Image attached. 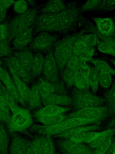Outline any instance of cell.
<instances>
[{"mask_svg": "<svg viewBox=\"0 0 115 154\" xmlns=\"http://www.w3.org/2000/svg\"><path fill=\"white\" fill-rule=\"evenodd\" d=\"M7 9L3 0H0V23H1L3 22L6 18Z\"/></svg>", "mask_w": 115, "mask_h": 154, "instance_id": "obj_50", "label": "cell"}, {"mask_svg": "<svg viewBox=\"0 0 115 154\" xmlns=\"http://www.w3.org/2000/svg\"><path fill=\"white\" fill-rule=\"evenodd\" d=\"M42 154H55L54 145L51 136H42Z\"/></svg>", "mask_w": 115, "mask_h": 154, "instance_id": "obj_30", "label": "cell"}, {"mask_svg": "<svg viewBox=\"0 0 115 154\" xmlns=\"http://www.w3.org/2000/svg\"><path fill=\"white\" fill-rule=\"evenodd\" d=\"M10 43L7 41L0 42V57H7L12 53Z\"/></svg>", "mask_w": 115, "mask_h": 154, "instance_id": "obj_44", "label": "cell"}, {"mask_svg": "<svg viewBox=\"0 0 115 154\" xmlns=\"http://www.w3.org/2000/svg\"><path fill=\"white\" fill-rule=\"evenodd\" d=\"M56 37L49 32L42 31L32 41L30 48L34 50L48 52L55 43Z\"/></svg>", "mask_w": 115, "mask_h": 154, "instance_id": "obj_9", "label": "cell"}, {"mask_svg": "<svg viewBox=\"0 0 115 154\" xmlns=\"http://www.w3.org/2000/svg\"><path fill=\"white\" fill-rule=\"evenodd\" d=\"M42 138L37 137L31 141L26 154H42Z\"/></svg>", "mask_w": 115, "mask_h": 154, "instance_id": "obj_31", "label": "cell"}, {"mask_svg": "<svg viewBox=\"0 0 115 154\" xmlns=\"http://www.w3.org/2000/svg\"><path fill=\"white\" fill-rule=\"evenodd\" d=\"M42 101L37 84L30 89L27 103L29 109L33 110L40 107Z\"/></svg>", "mask_w": 115, "mask_h": 154, "instance_id": "obj_22", "label": "cell"}, {"mask_svg": "<svg viewBox=\"0 0 115 154\" xmlns=\"http://www.w3.org/2000/svg\"><path fill=\"white\" fill-rule=\"evenodd\" d=\"M78 13L77 8L73 7L59 13V32L67 31L71 28L77 21Z\"/></svg>", "mask_w": 115, "mask_h": 154, "instance_id": "obj_10", "label": "cell"}, {"mask_svg": "<svg viewBox=\"0 0 115 154\" xmlns=\"http://www.w3.org/2000/svg\"><path fill=\"white\" fill-rule=\"evenodd\" d=\"M90 70V67L85 62L80 66L78 71L88 80V77Z\"/></svg>", "mask_w": 115, "mask_h": 154, "instance_id": "obj_51", "label": "cell"}, {"mask_svg": "<svg viewBox=\"0 0 115 154\" xmlns=\"http://www.w3.org/2000/svg\"><path fill=\"white\" fill-rule=\"evenodd\" d=\"M12 113L7 124L8 131L10 134L24 132L32 125L33 119L28 109L18 106Z\"/></svg>", "mask_w": 115, "mask_h": 154, "instance_id": "obj_4", "label": "cell"}, {"mask_svg": "<svg viewBox=\"0 0 115 154\" xmlns=\"http://www.w3.org/2000/svg\"><path fill=\"white\" fill-rule=\"evenodd\" d=\"M33 29L34 26H32L15 36L12 42L14 49L19 51L25 49L32 41Z\"/></svg>", "mask_w": 115, "mask_h": 154, "instance_id": "obj_15", "label": "cell"}, {"mask_svg": "<svg viewBox=\"0 0 115 154\" xmlns=\"http://www.w3.org/2000/svg\"><path fill=\"white\" fill-rule=\"evenodd\" d=\"M113 142V135L109 137L105 140L95 148L93 154H105L110 148Z\"/></svg>", "mask_w": 115, "mask_h": 154, "instance_id": "obj_35", "label": "cell"}, {"mask_svg": "<svg viewBox=\"0 0 115 154\" xmlns=\"http://www.w3.org/2000/svg\"><path fill=\"white\" fill-rule=\"evenodd\" d=\"M13 54L14 56L19 60L25 70L31 77V68L33 57L32 53L28 49H24L15 52Z\"/></svg>", "mask_w": 115, "mask_h": 154, "instance_id": "obj_18", "label": "cell"}, {"mask_svg": "<svg viewBox=\"0 0 115 154\" xmlns=\"http://www.w3.org/2000/svg\"><path fill=\"white\" fill-rule=\"evenodd\" d=\"M59 70L53 52L50 50L44 57L42 72L45 80L53 84L59 83Z\"/></svg>", "mask_w": 115, "mask_h": 154, "instance_id": "obj_7", "label": "cell"}, {"mask_svg": "<svg viewBox=\"0 0 115 154\" xmlns=\"http://www.w3.org/2000/svg\"><path fill=\"white\" fill-rule=\"evenodd\" d=\"M59 83L55 84L41 78L38 79L37 84L41 98L53 93L63 94L65 90L63 85Z\"/></svg>", "mask_w": 115, "mask_h": 154, "instance_id": "obj_13", "label": "cell"}, {"mask_svg": "<svg viewBox=\"0 0 115 154\" xmlns=\"http://www.w3.org/2000/svg\"><path fill=\"white\" fill-rule=\"evenodd\" d=\"M99 81L103 87L109 88L111 83V74L106 72H99Z\"/></svg>", "mask_w": 115, "mask_h": 154, "instance_id": "obj_42", "label": "cell"}, {"mask_svg": "<svg viewBox=\"0 0 115 154\" xmlns=\"http://www.w3.org/2000/svg\"><path fill=\"white\" fill-rule=\"evenodd\" d=\"M95 49L93 47L87 46L84 51L78 57L82 61L86 62L90 60L93 56Z\"/></svg>", "mask_w": 115, "mask_h": 154, "instance_id": "obj_43", "label": "cell"}, {"mask_svg": "<svg viewBox=\"0 0 115 154\" xmlns=\"http://www.w3.org/2000/svg\"><path fill=\"white\" fill-rule=\"evenodd\" d=\"M0 107L7 113L10 114L9 106L5 98L0 95Z\"/></svg>", "mask_w": 115, "mask_h": 154, "instance_id": "obj_53", "label": "cell"}, {"mask_svg": "<svg viewBox=\"0 0 115 154\" xmlns=\"http://www.w3.org/2000/svg\"><path fill=\"white\" fill-rule=\"evenodd\" d=\"M1 95L6 100L8 104L11 111L13 112L18 106L15 99L2 84L0 82Z\"/></svg>", "mask_w": 115, "mask_h": 154, "instance_id": "obj_33", "label": "cell"}, {"mask_svg": "<svg viewBox=\"0 0 115 154\" xmlns=\"http://www.w3.org/2000/svg\"><path fill=\"white\" fill-rule=\"evenodd\" d=\"M44 105H53L66 106L72 104V97L65 94L56 93L51 94L42 99Z\"/></svg>", "mask_w": 115, "mask_h": 154, "instance_id": "obj_17", "label": "cell"}, {"mask_svg": "<svg viewBox=\"0 0 115 154\" xmlns=\"http://www.w3.org/2000/svg\"><path fill=\"white\" fill-rule=\"evenodd\" d=\"M11 116V114L7 113L0 107V122L7 124L9 121Z\"/></svg>", "mask_w": 115, "mask_h": 154, "instance_id": "obj_52", "label": "cell"}, {"mask_svg": "<svg viewBox=\"0 0 115 154\" xmlns=\"http://www.w3.org/2000/svg\"><path fill=\"white\" fill-rule=\"evenodd\" d=\"M58 145L69 154H93V151L87 145L70 139L59 142Z\"/></svg>", "mask_w": 115, "mask_h": 154, "instance_id": "obj_11", "label": "cell"}, {"mask_svg": "<svg viewBox=\"0 0 115 154\" xmlns=\"http://www.w3.org/2000/svg\"><path fill=\"white\" fill-rule=\"evenodd\" d=\"M114 132V129H109L100 132L99 135L88 143L89 145L91 147L95 148L109 137L113 135Z\"/></svg>", "mask_w": 115, "mask_h": 154, "instance_id": "obj_28", "label": "cell"}, {"mask_svg": "<svg viewBox=\"0 0 115 154\" xmlns=\"http://www.w3.org/2000/svg\"><path fill=\"white\" fill-rule=\"evenodd\" d=\"M102 0H89L86 2L82 6V11H86L95 9L99 7Z\"/></svg>", "mask_w": 115, "mask_h": 154, "instance_id": "obj_45", "label": "cell"}, {"mask_svg": "<svg viewBox=\"0 0 115 154\" xmlns=\"http://www.w3.org/2000/svg\"><path fill=\"white\" fill-rule=\"evenodd\" d=\"M59 13H43L37 16L34 26L35 34L42 31L59 32Z\"/></svg>", "mask_w": 115, "mask_h": 154, "instance_id": "obj_5", "label": "cell"}, {"mask_svg": "<svg viewBox=\"0 0 115 154\" xmlns=\"http://www.w3.org/2000/svg\"><path fill=\"white\" fill-rule=\"evenodd\" d=\"M4 5L8 8L14 2V0H3Z\"/></svg>", "mask_w": 115, "mask_h": 154, "instance_id": "obj_55", "label": "cell"}, {"mask_svg": "<svg viewBox=\"0 0 115 154\" xmlns=\"http://www.w3.org/2000/svg\"><path fill=\"white\" fill-rule=\"evenodd\" d=\"M87 46L93 47L99 42V38L95 34H90L82 35L79 38Z\"/></svg>", "mask_w": 115, "mask_h": 154, "instance_id": "obj_37", "label": "cell"}, {"mask_svg": "<svg viewBox=\"0 0 115 154\" xmlns=\"http://www.w3.org/2000/svg\"><path fill=\"white\" fill-rule=\"evenodd\" d=\"M2 64V61H1V59H0V67H1Z\"/></svg>", "mask_w": 115, "mask_h": 154, "instance_id": "obj_56", "label": "cell"}, {"mask_svg": "<svg viewBox=\"0 0 115 154\" xmlns=\"http://www.w3.org/2000/svg\"><path fill=\"white\" fill-rule=\"evenodd\" d=\"M75 71L72 69L65 67L62 75L63 81L66 86L71 87L74 84Z\"/></svg>", "mask_w": 115, "mask_h": 154, "instance_id": "obj_34", "label": "cell"}, {"mask_svg": "<svg viewBox=\"0 0 115 154\" xmlns=\"http://www.w3.org/2000/svg\"><path fill=\"white\" fill-rule=\"evenodd\" d=\"M115 0H102L99 7L104 11L113 10L115 8Z\"/></svg>", "mask_w": 115, "mask_h": 154, "instance_id": "obj_46", "label": "cell"}, {"mask_svg": "<svg viewBox=\"0 0 115 154\" xmlns=\"http://www.w3.org/2000/svg\"><path fill=\"white\" fill-rule=\"evenodd\" d=\"M74 84L78 90L81 91H88L89 88L88 80L78 70L75 72Z\"/></svg>", "mask_w": 115, "mask_h": 154, "instance_id": "obj_29", "label": "cell"}, {"mask_svg": "<svg viewBox=\"0 0 115 154\" xmlns=\"http://www.w3.org/2000/svg\"><path fill=\"white\" fill-rule=\"evenodd\" d=\"M113 154H115V152L113 153Z\"/></svg>", "mask_w": 115, "mask_h": 154, "instance_id": "obj_58", "label": "cell"}, {"mask_svg": "<svg viewBox=\"0 0 115 154\" xmlns=\"http://www.w3.org/2000/svg\"><path fill=\"white\" fill-rule=\"evenodd\" d=\"M98 50L101 52L114 56L115 46L104 42H99L97 45Z\"/></svg>", "mask_w": 115, "mask_h": 154, "instance_id": "obj_38", "label": "cell"}, {"mask_svg": "<svg viewBox=\"0 0 115 154\" xmlns=\"http://www.w3.org/2000/svg\"><path fill=\"white\" fill-rule=\"evenodd\" d=\"M74 107L77 109L101 106L105 102L102 98L94 95L88 91L74 89L72 97Z\"/></svg>", "mask_w": 115, "mask_h": 154, "instance_id": "obj_6", "label": "cell"}, {"mask_svg": "<svg viewBox=\"0 0 115 154\" xmlns=\"http://www.w3.org/2000/svg\"><path fill=\"white\" fill-rule=\"evenodd\" d=\"M7 26L8 24L6 23L0 24V42L8 41Z\"/></svg>", "mask_w": 115, "mask_h": 154, "instance_id": "obj_48", "label": "cell"}, {"mask_svg": "<svg viewBox=\"0 0 115 154\" xmlns=\"http://www.w3.org/2000/svg\"><path fill=\"white\" fill-rule=\"evenodd\" d=\"M85 62L81 60L78 56L72 54L67 62L65 67L75 71L78 70L80 66Z\"/></svg>", "mask_w": 115, "mask_h": 154, "instance_id": "obj_36", "label": "cell"}, {"mask_svg": "<svg viewBox=\"0 0 115 154\" xmlns=\"http://www.w3.org/2000/svg\"><path fill=\"white\" fill-rule=\"evenodd\" d=\"M10 139L4 125L0 122V154H8Z\"/></svg>", "mask_w": 115, "mask_h": 154, "instance_id": "obj_26", "label": "cell"}, {"mask_svg": "<svg viewBox=\"0 0 115 154\" xmlns=\"http://www.w3.org/2000/svg\"><path fill=\"white\" fill-rule=\"evenodd\" d=\"M100 132L94 131H89L85 132L83 142L86 143H89L99 135Z\"/></svg>", "mask_w": 115, "mask_h": 154, "instance_id": "obj_49", "label": "cell"}, {"mask_svg": "<svg viewBox=\"0 0 115 154\" xmlns=\"http://www.w3.org/2000/svg\"><path fill=\"white\" fill-rule=\"evenodd\" d=\"M81 35L80 33L69 35L55 44L54 56L61 75L67 61L72 54L74 43Z\"/></svg>", "mask_w": 115, "mask_h": 154, "instance_id": "obj_2", "label": "cell"}, {"mask_svg": "<svg viewBox=\"0 0 115 154\" xmlns=\"http://www.w3.org/2000/svg\"><path fill=\"white\" fill-rule=\"evenodd\" d=\"M70 108L64 107L60 106L49 105L37 111L35 114V116L40 115H54L62 114L69 110Z\"/></svg>", "mask_w": 115, "mask_h": 154, "instance_id": "obj_24", "label": "cell"}, {"mask_svg": "<svg viewBox=\"0 0 115 154\" xmlns=\"http://www.w3.org/2000/svg\"><path fill=\"white\" fill-rule=\"evenodd\" d=\"M90 60L99 73L106 72L114 75L115 70L105 61L96 59H91Z\"/></svg>", "mask_w": 115, "mask_h": 154, "instance_id": "obj_32", "label": "cell"}, {"mask_svg": "<svg viewBox=\"0 0 115 154\" xmlns=\"http://www.w3.org/2000/svg\"><path fill=\"white\" fill-rule=\"evenodd\" d=\"M93 20L96 23L98 31L101 35L112 37L114 34L115 26L112 19L109 17H94Z\"/></svg>", "mask_w": 115, "mask_h": 154, "instance_id": "obj_16", "label": "cell"}, {"mask_svg": "<svg viewBox=\"0 0 115 154\" xmlns=\"http://www.w3.org/2000/svg\"><path fill=\"white\" fill-rule=\"evenodd\" d=\"M0 80L2 82L5 87L13 82L9 73L1 67H0Z\"/></svg>", "mask_w": 115, "mask_h": 154, "instance_id": "obj_47", "label": "cell"}, {"mask_svg": "<svg viewBox=\"0 0 115 154\" xmlns=\"http://www.w3.org/2000/svg\"><path fill=\"white\" fill-rule=\"evenodd\" d=\"M108 111L106 106L89 107L80 109L69 114L67 116L68 118L78 117L101 121L107 116Z\"/></svg>", "mask_w": 115, "mask_h": 154, "instance_id": "obj_8", "label": "cell"}, {"mask_svg": "<svg viewBox=\"0 0 115 154\" xmlns=\"http://www.w3.org/2000/svg\"><path fill=\"white\" fill-rule=\"evenodd\" d=\"M100 121L78 117L68 118L61 122L52 125H35L31 128V131L43 136L56 135L69 129L81 126L98 124Z\"/></svg>", "mask_w": 115, "mask_h": 154, "instance_id": "obj_1", "label": "cell"}, {"mask_svg": "<svg viewBox=\"0 0 115 154\" xmlns=\"http://www.w3.org/2000/svg\"><path fill=\"white\" fill-rule=\"evenodd\" d=\"M8 68L22 100L25 104L27 103L30 89L13 70L10 68Z\"/></svg>", "mask_w": 115, "mask_h": 154, "instance_id": "obj_19", "label": "cell"}, {"mask_svg": "<svg viewBox=\"0 0 115 154\" xmlns=\"http://www.w3.org/2000/svg\"><path fill=\"white\" fill-rule=\"evenodd\" d=\"M11 134V138L8 149L9 154H26L31 141L15 133Z\"/></svg>", "mask_w": 115, "mask_h": 154, "instance_id": "obj_12", "label": "cell"}, {"mask_svg": "<svg viewBox=\"0 0 115 154\" xmlns=\"http://www.w3.org/2000/svg\"><path fill=\"white\" fill-rule=\"evenodd\" d=\"M13 9L16 13L19 14H23L28 10L27 3L26 1L22 0L15 1Z\"/></svg>", "mask_w": 115, "mask_h": 154, "instance_id": "obj_41", "label": "cell"}, {"mask_svg": "<svg viewBox=\"0 0 115 154\" xmlns=\"http://www.w3.org/2000/svg\"><path fill=\"white\" fill-rule=\"evenodd\" d=\"M99 72L95 67L90 68V70L88 77L89 86L94 94L98 91L99 86Z\"/></svg>", "mask_w": 115, "mask_h": 154, "instance_id": "obj_27", "label": "cell"}, {"mask_svg": "<svg viewBox=\"0 0 115 154\" xmlns=\"http://www.w3.org/2000/svg\"><path fill=\"white\" fill-rule=\"evenodd\" d=\"M4 61L8 68L13 70L25 82L29 83L31 81V77L25 70L18 58L14 56L5 58Z\"/></svg>", "mask_w": 115, "mask_h": 154, "instance_id": "obj_14", "label": "cell"}, {"mask_svg": "<svg viewBox=\"0 0 115 154\" xmlns=\"http://www.w3.org/2000/svg\"><path fill=\"white\" fill-rule=\"evenodd\" d=\"M0 95H1V90L0 85Z\"/></svg>", "mask_w": 115, "mask_h": 154, "instance_id": "obj_57", "label": "cell"}, {"mask_svg": "<svg viewBox=\"0 0 115 154\" xmlns=\"http://www.w3.org/2000/svg\"><path fill=\"white\" fill-rule=\"evenodd\" d=\"M37 14L35 9L30 8L12 19L8 24V41L10 43L17 34L32 26L35 23Z\"/></svg>", "mask_w": 115, "mask_h": 154, "instance_id": "obj_3", "label": "cell"}, {"mask_svg": "<svg viewBox=\"0 0 115 154\" xmlns=\"http://www.w3.org/2000/svg\"><path fill=\"white\" fill-rule=\"evenodd\" d=\"M114 85L111 88L107 95L106 100L108 104L109 112L114 113L115 110V89Z\"/></svg>", "mask_w": 115, "mask_h": 154, "instance_id": "obj_39", "label": "cell"}, {"mask_svg": "<svg viewBox=\"0 0 115 154\" xmlns=\"http://www.w3.org/2000/svg\"><path fill=\"white\" fill-rule=\"evenodd\" d=\"M67 8L65 3L62 0H51L48 1L46 4L40 10L42 14L58 13Z\"/></svg>", "mask_w": 115, "mask_h": 154, "instance_id": "obj_21", "label": "cell"}, {"mask_svg": "<svg viewBox=\"0 0 115 154\" xmlns=\"http://www.w3.org/2000/svg\"><path fill=\"white\" fill-rule=\"evenodd\" d=\"M85 132H81L75 134L69 139L77 142H83Z\"/></svg>", "mask_w": 115, "mask_h": 154, "instance_id": "obj_54", "label": "cell"}, {"mask_svg": "<svg viewBox=\"0 0 115 154\" xmlns=\"http://www.w3.org/2000/svg\"><path fill=\"white\" fill-rule=\"evenodd\" d=\"M79 38L75 41L72 48V54L78 56L84 51L87 47L84 42L79 39Z\"/></svg>", "mask_w": 115, "mask_h": 154, "instance_id": "obj_40", "label": "cell"}, {"mask_svg": "<svg viewBox=\"0 0 115 154\" xmlns=\"http://www.w3.org/2000/svg\"><path fill=\"white\" fill-rule=\"evenodd\" d=\"M37 120L45 125H52L58 124L68 119L67 116L63 114L54 115L35 116Z\"/></svg>", "mask_w": 115, "mask_h": 154, "instance_id": "obj_25", "label": "cell"}, {"mask_svg": "<svg viewBox=\"0 0 115 154\" xmlns=\"http://www.w3.org/2000/svg\"><path fill=\"white\" fill-rule=\"evenodd\" d=\"M97 124L91 125L78 126L67 130L63 132L55 135L59 137L69 139L73 136L80 133L89 131H94L99 128Z\"/></svg>", "mask_w": 115, "mask_h": 154, "instance_id": "obj_20", "label": "cell"}, {"mask_svg": "<svg viewBox=\"0 0 115 154\" xmlns=\"http://www.w3.org/2000/svg\"><path fill=\"white\" fill-rule=\"evenodd\" d=\"M44 57L40 53L33 54L31 68L32 79L39 76L42 72Z\"/></svg>", "mask_w": 115, "mask_h": 154, "instance_id": "obj_23", "label": "cell"}]
</instances>
